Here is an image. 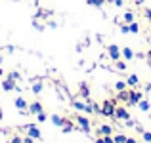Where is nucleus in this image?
<instances>
[{
  "mask_svg": "<svg viewBox=\"0 0 151 143\" xmlns=\"http://www.w3.org/2000/svg\"><path fill=\"white\" fill-rule=\"evenodd\" d=\"M115 109H117V99H105L101 105V114L103 117H115Z\"/></svg>",
  "mask_w": 151,
  "mask_h": 143,
  "instance_id": "f257e3e1",
  "label": "nucleus"
},
{
  "mask_svg": "<svg viewBox=\"0 0 151 143\" xmlns=\"http://www.w3.org/2000/svg\"><path fill=\"white\" fill-rule=\"evenodd\" d=\"M75 122L78 124V128H81L84 134H90V130H92V122H90V118H88V117L77 114V117H75Z\"/></svg>",
  "mask_w": 151,
  "mask_h": 143,
  "instance_id": "f03ea898",
  "label": "nucleus"
},
{
  "mask_svg": "<svg viewBox=\"0 0 151 143\" xmlns=\"http://www.w3.org/2000/svg\"><path fill=\"white\" fill-rule=\"evenodd\" d=\"M142 99H144V94L132 88V90H130V97H128V103H126V105H128V107H138V103H140Z\"/></svg>",
  "mask_w": 151,
  "mask_h": 143,
  "instance_id": "7ed1b4c3",
  "label": "nucleus"
},
{
  "mask_svg": "<svg viewBox=\"0 0 151 143\" xmlns=\"http://www.w3.org/2000/svg\"><path fill=\"white\" fill-rule=\"evenodd\" d=\"M107 55H109V59H111V61H119V59L122 57L121 48H119L117 44H109V46H107Z\"/></svg>",
  "mask_w": 151,
  "mask_h": 143,
  "instance_id": "20e7f679",
  "label": "nucleus"
},
{
  "mask_svg": "<svg viewBox=\"0 0 151 143\" xmlns=\"http://www.w3.org/2000/svg\"><path fill=\"white\" fill-rule=\"evenodd\" d=\"M115 118L117 120H130V113L126 111V107H117L115 109Z\"/></svg>",
  "mask_w": 151,
  "mask_h": 143,
  "instance_id": "39448f33",
  "label": "nucleus"
},
{
  "mask_svg": "<svg viewBox=\"0 0 151 143\" xmlns=\"http://www.w3.org/2000/svg\"><path fill=\"white\" fill-rule=\"evenodd\" d=\"M25 130H27V136L35 137V139H40V137H42L40 130H38V128H37L35 124H27V126H25Z\"/></svg>",
  "mask_w": 151,
  "mask_h": 143,
  "instance_id": "423d86ee",
  "label": "nucleus"
},
{
  "mask_svg": "<svg viewBox=\"0 0 151 143\" xmlns=\"http://www.w3.org/2000/svg\"><path fill=\"white\" fill-rule=\"evenodd\" d=\"M42 103L40 101H33V103H29V113L31 114H38V113H42Z\"/></svg>",
  "mask_w": 151,
  "mask_h": 143,
  "instance_id": "0eeeda50",
  "label": "nucleus"
},
{
  "mask_svg": "<svg viewBox=\"0 0 151 143\" xmlns=\"http://www.w3.org/2000/svg\"><path fill=\"white\" fill-rule=\"evenodd\" d=\"M2 88H4V92H12V90L17 88V84H15V80H12V78H6V80H2Z\"/></svg>",
  "mask_w": 151,
  "mask_h": 143,
  "instance_id": "6e6552de",
  "label": "nucleus"
},
{
  "mask_svg": "<svg viewBox=\"0 0 151 143\" xmlns=\"http://www.w3.org/2000/svg\"><path fill=\"white\" fill-rule=\"evenodd\" d=\"M98 136H113V128L109 124H101L98 128Z\"/></svg>",
  "mask_w": 151,
  "mask_h": 143,
  "instance_id": "1a4fd4ad",
  "label": "nucleus"
},
{
  "mask_svg": "<svg viewBox=\"0 0 151 143\" xmlns=\"http://www.w3.org/2000/svg\"><path fill=\"white\" fill-rule=\"evenodd\" d=\"M50 120H52V124H54V126H58V128H61V126L65 124V120H67V118L59 117V114H52V117H50Z\"/></svg>",
  "mask_w": 151,
  "mask_h": 143,
  "instance_id": "9d476101",
  "label": "nucleus"
},
{
  "mask_svg": "<svg viewBox=\"0 0 151 143\" xmlns=\"http://www.w3.org/2000/svg\"><path fill=\"white\" fill-rule=\"evenodd\" d=\"M78 94H81V97L86 99V101L90 99V88L86 86V82H82V84H81V90H78Z\"/></svg>",
  "mask_w": 151,
  "mask_h": 143,
  "instance_id": "9b49d317",
  "label": "nucleus"
},
{
  "mask_svg": "<svg viewBox=\"0 0 151 143\" xmlns=\"http://www.w3.org/2000/svg\"><path fill=\"white\" fill-rule=\"evenodd\" d=\"M121 54H122V57H124L126 61H132V59H134V51H132V48H128V46L122 48Z\"/></svg>",
  "mask_w": 151,
  "mask_h": 143,
  "instance_id": "f8f14e48",
  "label": "nucleus"
},
{
  "mask_svg": "<svg viewBox=\"0 0 151 143\" xmlns=\"http://www.w3.org/2000/svg\"><path fill=\"white\" fill-rule=\"evenodd\" d=\"M14 103H15V107H17L19 111H27V109H29V103H27V101H25L23 97H17V99H15Z\"/></svg>",
  "mask_w": 151,
  "mask_h": 143,
  "instance_id": "ddd939ff",
  "label": "nucleus"
},
{
  "mask_svg": "<svg viewBox=\"0 0 151 143\" xmlns=\"http://www.w3.org/2000/svg\"><path fill=\"white\" fill-rule=\"evenodd\" d=\"M126 84H128L130 88H136V86L140 84V78H138V74H130V77L126 78Z\"/></svg>",
  "mask_w": 151,
  "mask_h": 143,
  "instance_id": "4468645a",
  "label": "nucleus"
},
{
  "mask_svg": "<svg viewBox=\"0 0 151 143\" xmlns=\"http://www.w3.org/2000/svg\"><path fill=\"white\" fill-rule=\"evenodd\" d=\"M138 109H140L142 113H149V109H151V103L147 101V99H142V101L138 103Z\"/></svg>",
  "mask_w": 151,
  "mask_h": 143,
  "instance_id": "2eb2a0df",
  "label": "nucleus"
},
{
  "mask_svg": "<svg viewBox=\"0 0 151 143\" xmlns=\"http://www.w3.org/2000/svg\"><path fill=\"white\" fill-rule=\"evenodd\" d=\"M31 90H33V94H42V90H44V86H42V82L40 80H33V88H31Z\"/></svg>",
  "mask_w": 151,
  "mask_h": 143,
  "instance_id": "dca6fc26",
  "label": "nucleus"
},
{
  "mask_svg": "<svg viewBox=\"0 0 151 143\" xmlns=\"http://www.w3.org/2000/svg\"><path fill=\"white\" fill-rule=\"evenodd\" d=\"M61 130H63V134H71V132L75 130V124L69 120V118H67V120H65V124L61 126Z\"/></svg>",
  "mask_w": 151,
  "mask_h": 143,
  "instance_id": "f3484780",
  "label": "nucleus"
},
{
  "mask_svg": "<svg viewBox=\"0 0 151 143\" xmlns=\"http://www.w3.org/2000/svg\"><path fill=\"white\" fill-rule=\"evenodd\" d=\"M73 107L77 111H81V113H86V101H78V99H75V101H73Z\"/></svg>",
  "mask_w": 151,
  "mask_h": 143,
  "instance_id": "a211bd4d",
  "label": "nucleus"
},
{
  "mask_svg": "<svg viewBox=\"0 0 151 143\" xmlns=\"http://www.w3.org/2000/svg\"><path fill=\"white\" fill-rule=\"evenodd\" d=\"M122 21H124L126 25H128V23H132V21H136V19H134V11H132V10L124 11V15H122Z\"/></svg>",
  "mask_w": 151,
  "mask_h": 143,
  "instance_id": "6ab92c4d",
  "label": "nucleus"
},
{
  "mask_svg": "<svg viewBox=\"0 0 151 143\" xmlns=\"http://www.w3.org/2000/svg\"><path fill=\"white\" fill-rule=\"evenodd\" d=\"M128 97H130V90L128 88L122 90V92H119V95H117V99H121V101H124V103H128Z\"/></svg>",
  "mask_w": 151,
  "mask_h": 143,
  "instance_id": "aec40b11",
  "label": "nucleus"
},
{
  "mask_svg": "<svg viewBox=\"0 0 151 143\" xmlns=\"http://www.w3.org/2000/svg\"><path fill=\"white\" fill-rule=\"evenodd\" d=\"M128 88V84H126L124 80H117L115 82V90H117V92H122V90H126Z\"/></svg>",
  "mask_w": 151,
  "mask_h": 143,
  "instance_id": "412c9836",
  "label": "nucleus"
},
{
  "mask_svg": "<svg viewBox=\"0 0 151 143\" xmlns=\"http://www.w3.org/2000/svg\"><path fill=\"white\" fill-rule=\"evenodd\" d=\"M128 31H130V33H132V34H138V33H140V25H138L136 21L128 23Z\"/></svg>",
  "mask_w": 151,
  "mask_h": 143,
  "instance_id": "4be33fe9",
  "label": "nucleus"
},
{
  "mask_svg": "<svg viewBox=\"0 0 151 143\" xmlns=\"http://www.w3.org/2000/svg\"><path fill=\"white\" fill-rule=\"evenodd\" d=\"M115 143H126V139H128V136H124V134H115L113 136Z\"/></svg>",
  "mask_w": 151,
  "mask_h": 143,
  "instance_id": "5701e85b",
  "label": "nucleus"
},
{
  "mask_svg": "<svg viewBox=\"0 0 151 143\" xmlns=\"http://www.w3.org/2000/svg\"><path fill=\"white\" fill-rule=\"evenodd\" d=\"M86 2H88L90 6H96V8H103V4H105V0H86Z\"/></svg>",
  "mask_w": 151,
  "mask_h": 143,
  "instance_id": "b1692460",
  "label": "nucleus"
},
{
  "mask_svg": "<svg viewBox=\"0 0 151 143\" xmlns=\"http://www.w3.org/2000/svg\"><path fill=\"white\" fill-rule=\"evenodd\" d=\"M8 78H12V80H15V82H17V80H21V74H19L17 71H12V73L8 74Z\"/></svg>",
  "mask_w": 151,
  "mask_h": 143,
  "instance_id": "393cba45",
  "label": "nucleus"
},
{
  "mask_svg": "<svg viewBox=\"0 0 151 143\" xmlns=\"http://www.w3.org/2000/svg\"><path fill=\"white\" fill-rule=\"evenodd\" d=\"M115 69H119V71H126V63L119 59V61H115Z\"/></svg>",
  "mask_w": 151,
  "mask_h": 143,
  "instance_id": "a878e982",
  "label": "nucleus"
},
{
  "mask_svg": "<svg viewBox=\"0 0 151 143\" xmlns=\"http://www.w3.org/2000/svg\"><path fill=\"white\" fill-rule=\"evenodd\" d=\"M37 120H38V122H46V120H48V114L42 111V113H38V114H37Z\"/></svg>",
  "mask_w": 151,
  "mask_h": 143,
  "instance_id": "bb28decb",
  "label": "nucleus"
},
{
  "mask_svg": "<svg viewBox=\"0 0 151 143\" xmlns=\"http://www.w3.org/2000/svg\"><path fill=\"white\" fill-rule=\"evenodd\" d=\"M33 27H35L37 31H44V25H40V23H38L37 19H33Z\"/></svg>",
  "mask_w": 151,
  "mask_h": 143,
  "instance_id": "cd10ccee",
  "label": "nucleus"
},
{
  "mask_svg": "<svg viewBox=\"0 0 151 143\" xmlns=\"http://www.w3.org/2000/svg\"><path fill=\"white\" fill-rule=\"evenodd\" d=\"M92 105H94V113H96V114H101V105H100V103H94L92 101Z\"/></svg>",
  "mask_w": 151,
  "mask_h": 143,
  "instance_id": "c85d7f7f",
  "label": "nucleus"
},
{
  "mask_svg": "<svg viewBox=\"0 0 151 143\" xmlns=\"http://www.w3.org/2000/svg\"><path fill=\"white\" fill-rule=\"evenodd\" d=\"M142 134H144V141L151 143V132H142Z\"/></svg>",
  "mask_w": 151,
  "mask_h": 143,
  "instance_id": "c756f323",
  "label": "nucleus"
},
{
  "mask_svg": "<svg viewBox=\"0 0 151 143\" xmlns=\"http://www.w3.org/2000/svg\"><path fill=\"white\" fill-rule=\"evenodd\" d=\"M105 2H111V4H115V6H119V8H121L122 4H124V0H105Z\"/></svg>",
  "mask_w": 151,
  "mask_h": 143,
  "instance_id": "7c9ffc66",
  "label": "nucleus"
},
{
  "mask_svg": "<svg viewBox=\"0 0 151 143\" xmlns=\"http://www.w3.org/2000/svg\"><path fill=\"white\" fill-rule=\"evenodd\" d=\"M144 15H145V19H147V21H151V8H145V10H144Z\"/></svg>",
  "mask_w": 151,
  "mask_h": 143,
  "instance_id": "2f4dec72",
  "label": "nucleus"
},
{
  "mask_svg": "<svg viewBox=\"0 0 151 143\" xmlns=\"http://www.w3.org/2000/svg\"><path fill=\"white\" fill-rule=\"evenodd\" d=\"M121 33H122V34H128V33H130V31H128V25H126V23H122V25H121Z\"/></svg>",
  "mask_w": 151,
  "mask_h": 143,
  "instance_id": "473e14b6",
  "label": "nucleus"
},
{
  "mask_svg": "<svg viewBox=\"0 0 151 143\" xmlns=\"http://www.w3.org/2000/svg\"><path fill=\"white\" fill-rule=\"evenodd\" d=\"M10 143H23V137H19V136H14L10 139Z\"/></svg>",
  "mask_w": 151,
  "mask_h": 143,
  "instance_id": "72a5a7b5",
  "label": "nucleus"
},
{
  "mask_svg": "<svg viewBox=\"0 0 151 143\" xmlns=\"http://www.w3.org/2000/svg\"><path fill=\"white\" fill-rule=\"evenodd\" d=\"M23 143H35V137H31V136H25V137H23Z\"/></svg>",
  "mask_w": 151,
  "mask_h": 143,
  "instance_id": "f704fd0d",
  "label": "nucleus"
},
{
  "mask_svg": "<svg viewBox=\"0 0 151 143\" xmlns=\"http://www.w3.org/2000/svg\"><path fill=\"white\" fill-rule=\"evenodd\" d=\"M94 143H105V139H103V137H101V136H98V137H96V139H94Z\"/></svg>",
  "mask_w": 151,
  "mask_h": 143,
  "instance_id": "c9c22d12",
  "label": "nucleus"
},
{
  "mask_svg": "<svg viewBox=\"0 0 151 143\" xmlns=\"http://www.w3.org/2000/svg\"><path fill=\"white\" fill-rule=\"evenodd\" d=\"M48 27H50V29H55V27H58V23H55V21H50Z\"/></svg>",
  "mask_w": 151,
  "mask_h": 143,
  "instance_id": "e433bc0d",
  "label": "nucleus"
},
{
  "mask_svg": "<svg viewBox=\"0 0 151 143\" xmlns=\"http://www.w3.org/2000/svg\"><path fill=\"white\" fill-rule=\"evenodd\" d=\"M126 143H140V141H136L134 137H128V139H126Z\"/></svg>",
  "mask_w": 151,
  "mask_h": 143,
  "instance_id": "4c0bfd02",
  "label": "nucleus"
},
{
  "mask_svg": "<svg viewBox=\"0 0 151 143\" xmlns=\"http://www.w3.org/2000/svg\"><path fill=\"white\" fill-rule=\"evenodd\" d=\"M145 57H147L149 61H151V48H149V50H147V54H145Z\"/></svg>",
  "mask_w": 151,
  "mask_h": 143,
  "instance_id": "58836bf2",
  "label": "nucleus"
},
{
  "mask_svg": "<svg viewBox=\"0 0 151 143\" xmlns=\"http://www.w3.org/2000/svg\"><path fill=\"white\" fill-rule=\"evenodd\" d=\"M145 90H147V92H151V80L147 82V86H145Z\"/></svg>",
  "mask_w": 151,
  "mask_h": 143,
  "instance_id": "ea45409f",
  "label": "nucleus"
},
{
  "mask_svg": "<svg viewBox=\"0 0 151 143\" xmlns=\"http://www.w3.org/2000/svg\"><path fill=\"white\" fill-rule=\"evenodd\" d=\"M134 2H136V4H138V6H142V4H144V2H145V0H134Z\"/></svg>",
  "mask_w": 151,
  "mask_h": 143,
  "instance_id": "a19ab883",
  "label": "nucleus"
},
{
  "mask_svg": "<svg viewBox=\"0 0 151 143\" xmlns=\"http://www.w3.org/2000/svg\"><path fill=\"white\" fill-rule=\"evenodd\" d=\"M0 63H2V55H0Z\"/></svg>",
  "mask_w": 151,
  "mask_h": 143,
  "instance_id": "79ce46f5",
  "label": "nucleus"
},
{
  "mask_svg": "<svg viewBox=\"0 0 151 143\" xmlns=\"http://www.w3.org/2000/svg\"><path fill=\"white\" fill-rule=\"evenodd\" d=\"M0 118H2V113H0Z\"/></svg>",
  "mask_w": 151,
  "mask_h": 143,
  "instance_id": "37998d69",
  "label": "nucleus"
},
{
  "mask_svg": "<svg viewBox=\"0 0 151 143\" xmlns=\"http://www.w3.org/2000/svg\"><path fill=\"white\" fill-rule=\"evenodd\" d=\"M14 2H19V0H14Z\"/></svg>",
  "mask_w": 151,
  "mask_h": 143,
  "instance_id": "c03bdc74",
  "label": "nucleus"
},
{
  "mask_svg": "<svg viewBox=\"0 0 151 143\" xmlns=\"http://www.w3.org/2000/svg\"><path fill=\"white\" fill-rule=\"evenodd\" d=\"M149 44H151V38H149Z\"/></svg>",
  "mask_w": 151,
  "mask_h": 143,
  "instance_id": "a18cd8bd",
  "label": "nucleus"
}]
</instances>
